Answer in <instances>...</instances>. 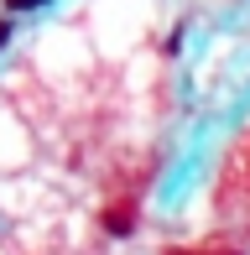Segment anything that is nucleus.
I'll return each instance as SVG.
<instances>
[{"label": "nucleus", "mask_w": 250, "mask_h": 255, "mask_svg": "<svg viewBox=\"0 0 250 255\" xmlns=\"http://www.w3.org/2000/svg\"><path fill=\"white\" fill-rule=\"evenodd\" d=\"M214 208L230 229L250 235V125H240V135L230 141L219 167V188H214Z\"/></svg>", "instance_id": "f257e3e1"}, {"label": "nucleus", "mask_w": 250, "mask_h": 255, "mask_svg": "<svg viewBox=\"0 0 250 255\" xmlns=\"http://www.w3.org/2000/svg\"><path fill=\"white\" fill-rule=\"evenodd\" d=\"M10 10H31V5H47V0H5Z\"/></svg>", "instance_id": "f03ea898"}, {"label": "nucleus", "mask_w": 250, "mask_h": 255, "mask_svg": "<svg viewBox=\"0 0 250 255\" xmlns=\"http://www.w3.org/2000/svg\"><path fill=\"white\" fill-rule=\"evenodd\" d=\"M167 255H198V250H167Z\"/></svg>", "instance_id": "7ed1b4c3"}]
</instances>
